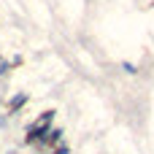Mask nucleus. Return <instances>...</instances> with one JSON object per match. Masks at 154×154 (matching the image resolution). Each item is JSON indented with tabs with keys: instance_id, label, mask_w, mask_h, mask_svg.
I'll use <instances>...</instances> for the list:
<instances>
[{
	"instance_id": "1",
	"label": "nucleus",
	"mask_w": 154,
	"mask_h": 154,
	"mask_svg": "<svg viewBox=\"0 0 154 154\" xmlns=\"http://www.w3.org/2000/svg\"><path fill=\"white\" fill-rule=\"evenodd\" d=\"M54 116H57V111L54 108H49V111H43L30 127H27V133H24V143L27 146H35V143H41L43 138H46V133L54 127Z\"/></svg>"
},
{
	"instance_id": "8",
	"label": "nucleus",
	"mask_w": 154,
	"mask_h": 154,
	"mask_svg": "<svg viewBox=\"0 0 154 154\" xmlns=\"http://www.w3.org/2000/svg\"><path fill=\"white\" fill-rule=\"evenodd\" d=\"M0 65H3V57H0Z\"/></svg>"
},
{
	"instance_id": "6",
	"label": "nucleus",
	"mask_w": 154,
	"mask_h": 154,
	"mask_svg": "<svg viewBox=\"0 0 154 154\" xmlns=\"http://www.w3.org/2000/svg\"><path fill=\"white\" fill-rule=\"evenodd\" d=\"M5 154H19V152H16V149H8V152H5Z\"/></svg>"
},
{
	"instance_id": "5",
	"label": "nucleus",
	"mask_w": 154,
	"mask_h": 154,
	"mask_svg": "<svg viewBox=\"0 0 154 154\" xmlns=\"http://www.w3.org/2000/svg\"><path fill=\"white\" fill-rule=\"evenodd\" d=\"M8 122H11V114H0V130H5Z\"/></svg>"
},
{
	"instance_id": "4",
	"label": "nucleus",
	"mask_w": 154,
	"mask_h": 154,
	"mask_svg": "<svg viewBox=\"0 0 154 154\" xmlns=\"http://www.w3.org/2000/svg\"><path fill=\"white\" fill-rule=\"evenodd\" d=\"M49 154H70V146H68V143H60V146H54Z\"/></svg>"
},
{
	"instance_id": "7",
	"label": "nucleus",
	"mask_w": 154,
	"mask_h": 154,
	"mask_svg": "<svg viewBox=\"0 0 154 154\" xmlns=\"http://www.w3.org/2000/svg\"><path fill=\"white\" fill-rule=\"evenodd\" d=\"M3 103H5V100H3V97H0V106H3Z\"/></svg>"
},
{
	"instance_id": "2",
	"label": "nucleus",
	"mask_w": 154,
	"mask_h": 154,
	"mask_svg": "<svg viewBox=\"0 0 154 154\" xmlns=\"http://www.w3.org/2000/svg\"><path fill=\"white\" fill-rule=\"evenodd\" d=\"M27 100H30V95L27 92H14L8 100H5V108H8V114L14 116V114H19L24 106H27Z\"/></svg>"
},
{
	"instance_id": "3",
	"label": "nucleus",
	"mask_w": 154,
	"mask_h": 154,
	"mask_svg": "<svg viewBox=\"0 0 154 154\" xmlns=\"http://www.w3.org/2000/svg\"><path fill=\"white\" fill-rule=\"evenodd\" d=\"M122 70H125L127 76H135V73H138V65H135V62H122Z\"/></svg>"
}]
</instances>
